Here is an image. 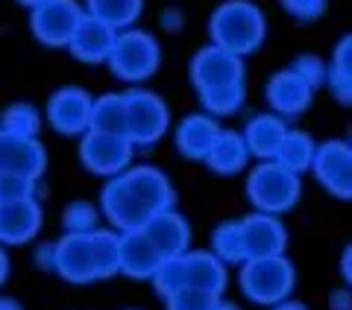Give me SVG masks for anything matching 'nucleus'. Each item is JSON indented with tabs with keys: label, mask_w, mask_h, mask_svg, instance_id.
Returning <instances> with one entry per match:
<instances>
[{
	"label": "nucleus",
	"mask_w": 352,
	"mask_h": 310,
	"mask_svg": "<svg viewBox=\"0 0 352 310\" xmlns=\"http://www.w3.org/2000/svg\"><path fill=\"white\" fill-rule=\"evenodd\" d=\"M170 199L173 193L168 179L153 167H141V170H132L129 176H120L103 193L109 219L124 231L141 228L150 217L162 214L170 205Z\"/></svg>",
	"instance_id": "nucleus-1"
},
{
	"label": "nucleus",
	"mask_w": 352,
	"mask_h": 310,
	"mask_svg": "<svg viewBox=\"0 0 352 310\" xmlns=\"http://www.w3.org/2000/svg\"><path fill=\"white\" fill-rule=\"evenodd\" d=\"M194 82L212 112H232L244 99V68L235 53L206 47L194 59Z\"/></svg>",
	"instance_id": "nucleus-2"
},
{
	"label": "nucleus",
	"mask_w": 352,
	"mask_h": 310,
	"mask_svg": "<svg viewBox=\"0 0 352 310\" xmlns=\"http://www.w3.org/2000/svg\"><path fill=\"white\" fill-rule=\"evenodd\" d=\"M56 267L71 281L106 278L120 270L118 261V237L106 231H74L56 246Z\"/></svg>",
	"instance_id": "nucleus-3"
},
{
	"label": "nucleus",
	"mask_w": 352,
	"mask_h": 310,
	"mask_svg": "<svg viewBox=\"0 0 352 310\" xmlns=\"http://www.w3.org/2000/svg\"><path fill=\"white\" fill-rule=\"evenodd\" d=\"M212 36L217 47L235 53V56L256 50L264 38L261 9L247 3V0H232V3L220 6L212 18Z\"/></svg>",
	"instance_id": "nucleus-4"
},
{
	"label": "nucleus",
	"mask_w": 352,
	"mask_h": 310,
	"mask_svg": "<svg viewBox=\"0 0 352 310\" xmlns=\"http://www.w3.org/2000/svg\"><path fill=\"white\" fill-rule=\"evenodd\" d=\"M241 284H244V290L252 302H261V305L282 302L294 287V270L282 254L250 258L244 272H241Z\"/></svg>",
	"instance_id": "nucleus-5"
},
{
	"label": "nucleus",
	"mask_w": 352,
	"mask_h": 310,
	"mask_svg": "<svg viewBox=\"0 0 352 310\" xmlns=\"http://www.w3.org/2000/svg\"><path fill=\"white\" fill-rule=\"evenodd\" d=\"M247 191L258 208L276 214V211H288L296 202V196H300V179H296V173L285 170L282 164L270 161V164H261V167L250 176Z\"/></svg>",
	"instance_id": "nucleus-6"
},
{
	"label": "nucleus",
	"mask_w": 352,
	"mask_h": 310,
	"mask_svg": "<svg viewBox=\"0 0 352 310\" xmlns=\"http://www.w3.org/2000/svg\"><path fill=\"white\" fill-rule=\"evenodd\" d=\"M109 62H112V71L126 82H141L156 71L159 64V47L147 32H126V36H118L112 44V53H109Z\"/></svg>",
	"instance_id": "nucleus-7"
},
{
	"label": "nucleus",
	"mask_w": 352,
	"mask_h": 310,
	"mask_svg": "<svg viewBox=\"0 0 352 310\" xmlns=\"http://www.w3.org/2000/svg\"><path fill=\"white\" fill-rule=\"evenodd\" d=\"M126 99V138L132 143L156 141L168 126V106L150 91H129Z\"/></svg>",
	"instance_id": "nucleus-8"
},
{
	"label": "nucleus",
	"mask_w": 352,
	"mask_h": 310,
	"mask_svg": "<svg viewBox=\"0 0 352 310\" xmlns=\"http://www.w3.org/2000/svg\"><path fill=\"white\" fill-rule=\"evenodd\" d=\"M314 173L326 191H332L335 196L352 199V147L344 141L323 143L314 152Z\"/></svg>",
	"instance_id": "nucleus-9"
},
{
	"label": "nucleus",
	"mask_w": 352,
	"mask_h": 310,
	"mask_svg": "<svg viewBox=\"0 0 352 310\" xmlns=\"http://www.w3.org/2000/svg\"><path fill=\"white\" fill-rule=\"evenodd\" d=\"M82 12L74 0H44L32 15V27H36L38 38L47 44H68L74 38L76 27L82 24Z\"/></svg>",
	"instance_id": "nucleus-10"
},
{
	"label": "nucleus",
	"mask_w": 352,
	"mask_h": 310,
	"mask_svg": "<svg viewBox=\"0 0 352 310\" xmlns=\"http://www.w3.org/2000/svg\"><path fill=\"white\" fill-rule=\"evenodd\" d=\"M132 141L126 135H109V132H94L82 141V161L94 173H118L129 161Z\"/></svg>",
	"instance_id": "nucleus-11"
},
{
	"label": "nucleus",
	"mask_w": 352,
	"mask_h": 310,
	"mask_svg": "<svg viewBox=\"0 0 352 310\" xmlns=\"http://www.w3.org/2000/svg\"><path fill=\"white\" fill-rule=\"evenodd\" d=\"M91 112H94L91 97L80 91V88H65V91H59L50 99L47 117L62 135H76L85 126H91Z\"/></svg>",
	"instance_id": "nucleus-12"
},
{
	"label": "nucleus",
	"mask_w": 352,
	"mask_h": 310,
	"mask_svg": "<svg viewBox=\"0 0 352 310\" xmlns=\"http://www.w3.org/2000/svg\"><path fill=\"white\" fill-rule=\"evenodd\" d=\"M118 261L126 275L141 278V275H156L162 254L153 249V243L147 240L144 231L132 228V231H124V237L118 240Z\"/></svg>",
	"instance_id": "nucleus-13"
},
{
	"label": "nucleus",
	"mask_w": 352,
	"mask_h": 310,
	"mask_svg": "<svg viewBox=\"0 0 352 310\" xmlns=\"http://www.w3.org/2000/svg\"><path fill=\"white\" fill-rule=\"evenodd\" d=\"M141 231H144L147 240L153 243V249L162 254V261L185 254V246H188V226H185L179 217L162 211L156 217H150L147 223L141 226Z\"/></svg>",
	"instance_id": "nucleus-14"
},
{
	"label": "nucleus",
	"mask_w": 352,
	"mask_h": 310,
	"mask_svg": "<svg viewBox=\"0 0 352 310\" xmlns=\"http://www.w3.org/2000/svg\"><path fill=\"white\" fill-rule=\"evenodd\" d=\"M38 219H41V211L30 196L6 199V202H0V237L9 243L30 240L38 228Z\"/></svg>",
	"instance_id": "nucleus-15"
},
{
	"label": "nucleus",
	"mask_w": 352,
	"mask_h": 310,
	"mask_svg": "<svg viewBox=\"0 0 352 310\" xmlns=\"http://www.w3.org/2000/svg\"><path fill=\"white\" fill-rule=\"evenodd\" d=\"M311 91L314 88L296 71H285L270 80L267 99L279 115H300V112H305V106L311 103Z\"/></svg>",
	"instance_id": "nucleus-16"
},
{
	"label": "nucleus",
	"mask_w": 352,
	"mask_h": 310,
	"mask_svg": "<svg viewBox=\"0 0 352 310\" xmlns=\"http://www.w3.org/2000/svg\"><path fill=\"white\" fill-rule=\"evenodd\" d=\"M241 240H244V258H264L282 252L285 231L270 217H250L241 223Z\"/></svg>",
	"instance_id": "nucleus-17"
},
{
	"label": "nucleus",
	"mask_w": 352,
	"mask_h": 310,
	"mask_svg": "<svg viewBox=\"0 0 352 310\" xmlns=\"http://www.w3.org/2000/svg\"><path fill=\"white\" fill-rule=\"evenodd\" d=\"M68 44H71V50L80 59L97 62V59H106L109 53H112L115 36H112V27H106L103 21H97V18L88 15V18H82V24L76 27L74 38Z\"/></svg>",
	"instance_id": "nucleus-18"
},
{
	"label": "nucleus",
	"mask_w": 352,
	"mask_h": 310,
	"mask_svg": "<svg viewBox=\"0 0 352 310\" xmlns=\"http://www.w3.org/2000/svg\"><path fill=\"white\" fill-rule=\"evenodd\" d=\"M217 135H220V129L214 126V120L197 115V117H188L179 126L176 141H179V150L185 155H191V158H206L208 150H212V143L217 141Z\"/></svg>",
	"instance_id": "nucleus-19"
},
{
	"label": "nucleus",
	"mask_w": 352,
	"mask_h": 310,
	"mask_svg": "<svg viewBox=\"0 0 352 310\" xmlns=\"http://www.w3.org/2000/svg\"><path fill=\"white\" fill-rule=\"evenodd\" d=\"M285 135H288V129H285L282 120L270 117V115H261L247 126V141L244 143H247V150L258 152L261 158H273Z\"/></svg>",
	"instance_id": "nucleus-20"
},
{
	"label": "nucleus",
	"mask_w": 352,
	"mask_h": 310,
	"mask_svg": "<svg viewBox=\"0 0 352 310\" xmlns=\"http://www.w3.org/2000/svg\"><path fill=\"white\" fill-rule=\"evenodd\" d=\"M208 167H214L217 173H235L244 167L247 161V143L244 138L232 135V132H220L217 141L212 143V150L206 155Z\"/></svg>",
	"instance_id": "nucleus-21"
},
{
	"label": "nucleus",
	"mask_w": 352,
	"mask_h": 310,
	"mask_svg": "<svg viewBox=\"0 0 352 310\" xmlns=\"http://www.w3.org/2000/svg\"><path fill=\"white\" fill-rule=\"evenodd\" d=\"M314 143L308 135H302V132H288V135L282 138L279 143V150H276V164H282L285 170H291V173H300L305 167H311L314 164Z\"/></svg>",
	"instance_id": "nucleus-22"
},
{
	"label": "nucleus",
	"mask_w": 352,
	"mask_h": 310,
	"mask_svg": "<svg viewBox=\"0 0 352 310\" xmlns=\"http://www.w3.org/2000/svg\"><path fill=\"white\" fill-rule=\"evenodd\" d=\"M91 129L109 132V135H126V99L124 97H103L94 103Z\"/></svg>",
	"instance_id": "nucleus-23"
},
{
	"label": "nucleus",
	"mask_w": 352,
	"mask_h": 310,
	"mask_svg": "<svg viewBox=\"0 0 352 310\" xmlns=\"http://www.w3.org/2000/svg\"><path fill=\"white\" fill-rule=\"evenodd\" d=\"M88 6H91V18L103 21L112 29L126 27L141 12V0H88Z\"/></svg>",
	"instance_id": "nucleus-24"
},
{
	"label": "nucleus",
	"mask_w": 352,
	"mask_h": 310,
	"mask_svg": "<svg viewBox=\"0 0 352 310\" xmlns=\"http://www.w3.org/2000/svg\"><path fill=\"white\" fill-rule=\"evenodd\" d=\"M214 249L220 258L241 261L244 258V240H241V223H223L214 231Z\"/></svg>",
	"instance_id": "nucleus-25"
},
{
	"label": "nucleus",
	"mask_w": 352,
	"mask_h": 310,
	"mask_svg": "<svg viewBox=\"0 0 352 310\" xmlns=\"http://www.w3.org/2000/svg\"><path fill=\"white\" fill-rule=\"evenodd\" d=\"M65 226L71 231H94L97 226V211L88 202H76L65 211Z\"/></svg>",
	"instance_id": "nucleus-26"
},
{
	"label": "nucleus",
	"mask_w": 352,
	"mask_h": 310,
	"mask_svg": "<svg viewBox=\"0 0 352 310\" xmlns=\"http://www.w3.org/2000/svg\"><path fill=\"white\" fill-rule=\"evenodd\" d=\"M329 76H335V80H352V36H346L338 44Z\"/></svg>",
	"instance_id": "nucleus-27"
},
{
	"label": "nucleus",
	"mask_w": 352,
	"mask_h": 310,
	"mask_svg": "<svg viewBox=\"0 0 352 310\" xmlns=\"http://www.w3.org/2000/svg\"><path fill=\"white\" fill-rule=\"evenodd\" d=\"M285 6H288V12L296 15L300 21H314L323 12L326 0H285Z\"/></svg>",
	"instance_id": "nucleus-28"
},
{
	"label": "nucleus",
	"mask_w": 352,
	"mask_h": 310,
	"mask_svg": "<svg viewBox=\"0 0 352 310\" xmlns=\"http://www.w3.org/2000/svg\"><path fill=\"white\" fill-rule=\"evenodd\" d=\"M329 82H332V91L338 94V99L352 103V80H335V76H329Z\"/></svg>",
	"instance_id": "nucleus-29"
},
{
	"label": "nucleus",
	"mask_w": 352,
	"mask_h": 310,
	"mask_svg": "<svg viewBox=\"0 0 352 310\" xmlns=\"http://www.w3.org/2000/svg\"><path fill=\"white\" fill-rule=\"evenodd\" d=\"M340 267H344V278L352 284V246L344 252V261H340Z\"/></svg>",
	"instance_id": "nucleus-30"
},
{
	"label": "nucleus",
	"mask_w": 352,
	"mask_h": 310,
	"mask_svg": "<svg viewBox=\"0 0 352 310\" xmlns=\"http://www.w3.org/2000/svg\"><path fill=\"white\" fill-rule=\"evenodd\" d=\"M279 310H305V307H300V305H282Z\"/></svg>",
	"instance_id": "nucleus-31"
},
{
	"label": "nucleus",
	"mask_w": 352,
	"mask_h": 310,
	"mask_svg": "<svg viewBox=\"0 0 352 310\" xmlns=\"http://www.w3.org/2000/svg\"><path fill=\"white\" fill-rule=\"evenodd\" d=\"M349 147H352V143H349Z\"/></svg>",
	"instance_id": "nucleus-32"
}]
</instances>
